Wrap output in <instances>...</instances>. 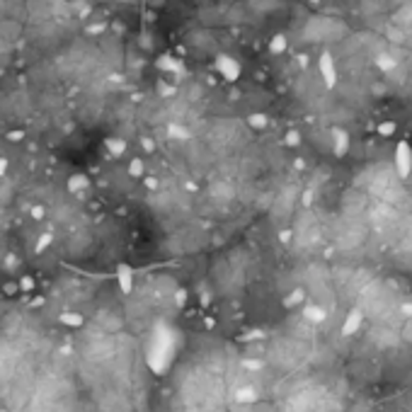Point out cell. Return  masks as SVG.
I'll use <instances>...</instances> for the list:
<instances>
[{"label": "cell", "mask_w": 412, "mask_h": 412, "mask_svg": "<svg viewBox=\"0 0 412 412\" xmlns=\"http://www.w3.org/2000/svg\"><path fill=\"white\" fill-rule=\"evenodd\" d=\"M395 172L400 179H407L412 172V148L407 141H400L395 146Z\"/></svg>", "instance_id": "6da1fadb"}, {"label": "cell", "mask_w": 412, "mask_h": 412, "mask_svg": "<svg viewBox=\"0 0 412 412\" xmlns=\"http://www.w3.org/2000/svg\"><path fill=\"white\" fill-rule=\"evenodd\" d=\"M216 68H219V73L226 80H231V82L240 78V66H238V61L231 58V56H219L216 58Z\"/></svg>", "instance_id": "7a4b0ae2"}, {"label": "cell", "mask_w": 412, "mask_h": 412, "mask_svg": "<svg viewBox=\"0 0 412 412\" xmlns=\"http://www.w3.org/2000/svg\"><path fill=\"white\" fill-rule=\"evenodd\" d=\"M320 75H323V82H325L328 87H335V85H337V68H335V61H332V56H330L328 51L320 56Z\"/></svg>", "instance_id": "3957f363"}, {"label": "cell", "mask_w": 412, "mask_h": 412, "mask_svg": "<svg viewBox=\"0 0 412 412\" xmlns=\"http://www.w3.org/2000/svg\"><path fill=\"white\" fill-rule=\"evenodd\" d=\"M349 148V136L344 134L342 129H335L332 131V153L337 155V158H342L344 153Z\"/></svg>", "instance_id": "277c9868"}, {"label": "cell", "mask_w": 412, "mask_h": 412, "mask_svg": "<svg viewBox=\"0 0 412 412\" xmlns=\"http://www.w3.org/2000/svg\"><path fill=\"white\" fill-rule=\"evenodd\" d=\"M393 134H395V124H393V122H383V124H378V136L388 138V136H393Z\"/></svg>", "instance_id": "5b68a950"}, {"label": "cell", "mask_w": 412, "mask_h": 412, "mask_svg": "<svg viewBox=\"0 0 412 412\" xmlns=\"http://www.w3.org/2000/svg\"><path fill=\"white\" fill-rule=\"evenodd\" d=\"M129 175H131V177H141V175H143V160L134 158L131 165H129Z\"/></svg>", "instance_id": "8992f818"}, {"label": "cell", "mask_w": 412, "mask_h": 412, "mask_svg": "<svg viewBox=\"0 0 412 412\" xmlns=\"http://www.w3.org/2000/svg\"><path fill=\"white\" fill-rule=\"evenodd\" d=\"M250 126H255V129H264L267 126V117L264 114H250Z\"/></svg>", "instance_id": "52a82bcc"}, {"label": "cell", "mask_w": 412, "mask_h": 412, "mask_svg": "<svg viewBox=\"0 0 412 412\" xmlns=\"http://www.w3.org/2000/svg\"><path fill=\"white\" fill-rule=\"evenodd\" d=\"M284 49H286V39H284L281 34H276L274 39H272V51H274V54H281Z\"/></svg>", "instance_id": "ba28073f"}, {"label": "cell", "mask_w": 412, "mask_h": 412, "mask_svg": "<svg viewBox=\"0 0 412 412\" xmlns=\"http://www.w3.org/2000/svg\"><path fill=\"white\" fill-rule=\"evenodd\" d=\"M107 146H110V151L117 153V155L124 151V141H112V138H110V141H107Z\"/></svg>", "instance_id": "9c48e42d"}]
</instances>
